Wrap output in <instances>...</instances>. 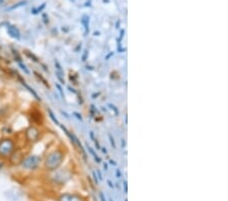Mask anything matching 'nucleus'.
<instances>
[{
  "mask_svg": "<svg viewBox=\"0 0 228 201\" xmlns=\"http://www.w3.org/2000/svg\"><path fill=\"white\" fill-rule=\"evenodd\" d=\"M63 152L60 150H55L50 152L47 155L46 161H45L46 168L48 170H56L57 168H59V166L63 162Z\"/></svg>",
  "mask_w": 228,
  "mask_h": 201,
  "instance_id": "f257e3e1",
  "label": "nucleus"
},
{
  "mask_svg": "<svg viewBox=\"0 0 228 201\" xmlns=\"http://www.w3.org/2000/svg\"><path fill=\"white\" fill-rule=\"evenodd\" d=\"M15 144L11 139L4 138L0 140V157H9L13 153Z\"/></svg>",
  "mask_w": 228,
  "mask_h": 201,
  "instance_id": "f03ea898",
  "label": "nucleus"
},
{
  "mask_svg": "<svg viewBox=\"0 0 228 201\" xmlns=\"http://www.w3.org/2000/svg\"><path fill=\"white\" fill-rule=\"evenodd\" d=\"M41 159L37 155H30V157H26L22 160L21 162V166L22 168L26 169V170H35L39 167Z\"/></svg>",
  "mask_w": 228,
  "mask_h": 201,
  "instance_id": "7ed1b4c3",
  "label": "nucleus"
},
{
  "mask_svg": "<svg viewBox=\"0 0 228 201\" xmlns=\"http://www.w3.org/2000/svg\"><path fill=\"white\" fill-rule=\"evenodd\" d=\"M6 30H7L8 35H9L11 38H13V39H15V40L21 39V33H19L18 29H17L16 26L8 24L7 28H6Z\"/></svg>",
  "mask_w": 228,
  "mask_h": 201,
  "instance_id": "20e7f679",
  "label": "nucleus"
},
{
  "mask_svg": "<svg viewBox=\"0 0 228 201\" xmlns=\"http://www.w3.org/2000/svg\"><path fill=\"white\" fill-rule=\"evenodd\" d=\"M26 136L28 139L31 141H36L39 138V130L35 127H31L30 129L26 131Z\"/></svg>",
  "mask_w": 228,
  "mask_h": 201,
  "instance_id": "39448f33",
  "label": "nucleus"
},
{
  "mask_svg": "<svg viewBox=\"0 0 228 201\" xmlns=\"http://www.w3.org/2000/svg\"><path fill=\"white\" fill-rule=\"evenodd\" d=\"M21 82H22V84H23V85H24V87H26V89H28V91H30V92H31V94H33V97H35V98H36V99H37V100H38V101H41V98H40V97H39V96H38V94H37V92H36L35 91H33V89H32V87H30V85H28V84H26V82H24V81H23V80H21Z\"/></svg>",
  "mask_w": 228,
  "mask_h": 201,
  "instance_id": "423d86ee",
  "label": "nucleus"
},
{
  "mask_svg": "<svg viewBox=\"0 0 228 201\" xmlns=\"http://www.w3.org/2000/svg\"><path fill=\"white\" fill-rule=\"evenodd\" d=\"M60 201H78V199L76 197L72 195H69V194H65V195L61 196Z\"/></svg>",
  "mask_w": 228,
  "mask_h": 201,
  "instance_id": "0eeeda50",
  "label": "nucleus"
},
{
  "mask_svg": "<svg viewBox=\"0 0 228 201\" xmlns=\"http://www.w3.org/2000/svg\"><path fill=\"white\" fill-rule=\"evenodd\" d=\"M24 54H26V55L28 56V58H31V59H33V62H39V59H38V57H37V56H35V55H33V53H31L30 51L26 50V51H24Z\"/></svg>",
  "mask_w": 228,
  "mask_h": 201,
  "instance_id": "6e6552de",
  "label": "nucleus"
},
{
  "mask_svg": "<svg viewBox=\"0 0 228 201\" xmlns=\"http://www.w3.org/2000/svg\"><path fill=\"white\" fill-rule=\"evenodd\" d=\"M48 113H49V116H50V118H51V119H52V120H53V122H54V123H56V124H57V125H60L59 121H58V120H57V118H56V117L54 116V114H53V112H52V111H51V110H48Z\"/></svg>",
  "mask_w": 228,
  "mask_h": 201,
  "instance_id": "1a4fd4ad",
  "label": "nucleus"
},
{
  "mask_svg": "<svg viewBox=\"0 0 228 201\" xmlns=\"http://www.w3.org/2000/svg\"><path fill=\"white\" fill-rule=\"evenodd\" d=\"M12 53H13V56H14V59H15V61H16L17 63L18 62H21V56H19V54H18V52H17L16 50H14L13 49L12 50Z\"/></svg>",
  "mask_w": 228,
  "mask_h": 201,
  "instance_id": "9d476101",
  "label": "nucleus"
},
{
  "mask_svg": "<svg viewBox=\"0 0 228 201\" xmlns=\"http://www.w3.org/2000/svg\"><path fill=\"white\" fill-rule=\"evenodd\" d=\"M33 73H35V74H36V75H37V77H38V78H39V79H40V80H41V81H42V82H43V83H44V84H45V85H46V87H49V85H48V82H47V81H46V79H45V78L43 77V76H42V75H41V74L37 73V72H33Z\"/></svg>",
  "mask_w": 228,
  "mask_h": 201,
  "instance_id": "9b49d317",
  "label": "nucleus"
},
{
  "mask_svg": "<svg viewBox=\"0 0 228 201\" xmlns=\"http://www.w3.org/2000/svg\"><path fill=\"white\" fill-rule=\"evenodd\" d=\"M18 66L21 67V68L24 72H26V74H30V70H28V69L26 68V65H24L22 62H18Z\"/></svg>",
  "mask_w": 228,
  "mask_h": 201,
  "instance_id": "f8f14e48",
  "label": "nucleus"
},
{
  "mask_svg": "<svg viewBox=\"0 0 228 201\" xmlns=\"http://www.w3.org/2000/svg\"><path fill=\"white\" fill-rule=\"evenodd\" d=\"M82 22H83L84 26H85V31H86V33H87V31H88V19H87L86 16L83 17V19H82Z\"/></svg>",
  "mask_w": 228,
  "mask_h": 201,
  "instance_id": "ddd939ff",
  "label": "nucleus"
},
{
  "mask_svg": "<svg viewBox=\"0 0 228 201\" xmlns=\"http://www.w3.org/2000/svg\"><path fill=\"white\" fill-rule=\"evenodd\" d=\"M45 6H46V4H43V5H42L41 6V7H39V8H38V9H33V13H38V12H41V11L42 10H43L44 9V8H45Z\"/></svg>",
  "mask_w": 228,
  "mask_h": 201,
  "instance_id": "4468645a",
  "label": "nucleus"
},
{
  "mask_svg": "<svg viewBox=\"0 0 228 201\" xmlns=\"http://www.w3.org/2000/svg\"><path fill=\"white\" fill-rule=\"evenodd\" d=\"M24 4H26V2H19V4H16V5H13V6H11V7L9 8V10H11V9H14V8L18 7V6L24 5Z\"/></svg>",
  "mask_w": 228,
  "mask_h": 201,
  "instance_id": "2eb2a0df",
  "label": "nucleus"
},
{
  "mask_svg": "<svg viewBox=\"0 0 228 201\" xmlns=\"http://www.w3.org/2000/svg\"><path fill=\"white\" fill-rule=\"evenodd\" d=\"M109 139H111V143H112V145L114 146V148H116V144H115V141H114V138L112 137V135H109Z\"/></svg>",
  "mask_w": 228,
  "mask_h": 201,
  "instance_id": "dca6fc26",
  "label": "nucleus"
},
{
  "mask_svg": "<svg viewBox=\"0 0 228 201\" xmlns=\"http://www.w3.org/2000/svg\"><path fill=\"white\" fill-rule=\"evenodd\" d=\"M85 53L83 54V57H82V61H85V58H86V55H87V51H84Z\"/></svg>",
  "mask_w": 228,
  "mask_h": 201,
  "instance_id": "f3484780",
  "label": "nucleus"
},
{
  "mask_svg": "<svg viewBox=\"0 0 228 201\" xmlns=\"http://www.w3.org/2000/svg\"><path fill=\"white\" fill-rule=\"evenodd\" d=\"M74 114L76 115V116H77V118L79 119V120H82V118H81V116H80V115H78L77 113H74Z\"/></svg>",
  "mask_w": 228,
  "mask_h": 201,
  "instance_id": "a211bd4d",
  "label": "nucleus"
},
{
  "mask_svg": "<svg viewBox=\"0 0 228 201\" xmlns=\"http://www.w3.org/2000/svg\"><path fill=\"white\" fill-rule=\"evenodd\" d=\"M93 178H94V180H95V183L97 184V176H95V173H93Z\"/></svg>",
  "mask_w": 228,
  "mask_h": 201,
  "instance_id": "6ab92c4d",
  "label": "nucleus"
},
{
  "mask_svg": "<svg viewBox=\"0 0 228 201\" xmlns=\"http://www.w3.org/2000/svg\"><path fill=\"white\" fill-rule=\"evenodd\" d=\"M100 198H102V201H106V200H104V194H102V193H100Z\"/></svg>",
  "mask_w": 228,
  "mask_h": 201,
  "instance_id": "aec40b11",
  "label": "nucleus"
},
{
  "mask_svg": "<svg viewBox=\"0 0 228 201\" xmlns=\"http://www.w3.org/2000/svg\"><path fill=\"white\" fill-rule=\"evenodd\" d=\"M124 187H125V192H127V182H124Z\"/></svg>",
  "mask_w": 228,
  "mask_h": 201,
  "instance_id": "412c9836",
  "label": "nucleus"
},
{
  "mask_svg": "<svg viewBox=\"0 0 228 201\" xmlns=\"http://www.w3.org/2000/svg\"><path fill=\"white\" fill-rule=\"evenodd\" d=\"M108 183H109V187H112V188H113V185H112V183H111V181H108Z\"/></svg>",
  "mask_w": 228,
  "mask_h": 201,
  "instance_id": "4be33fe9",
  "label": "nucleus"
},
{
  "mask_svg": "<svg viewBox=\"0 0 228 201\" xmlns=\"http://www.w3.org/2000/svg\"><path fill=\"white\" fill-rule=\"evenodd\" d=\"M111 164H113V165H114V166H116V165H117V164H116V162H114V161H111Z\"/></svg>",
  "mask_w": 228,
  "mask_h": 201,
  "instance_id": "5701e85b",
  "label": "nucleus"
},
{
  "mask_svg": "<svg viewBox=\"0 0 228 201\" xmlns=\"http://www.w3.org/2000/svg\"><path fill=\"white\" fill-rule=\"evenodd\" d=\"M117 173H118V177H120V176H121L120 175V171H117Z\"/></svg>",
  "mask_w": 228,
  "mask_h": 201,
  "instance_id": "b1692460",
  "label": "nucleus"
},
{
  "mask_svg": "<svg viewBox=\"0 0 228 201\" xmlns=\"http://www.w3.org/2000/svg\"><path fill=\"white\" fill-rule=\"evenodd\" d=\"M1 167H2V164H1V162H0V168H1Z\"/></svg>",
  "mask_w": 228,
  "mask_h": 201,
  "instance_id": "393cba45",
  "label": "nucleus"
},
{
  "mask_svg": "<svg viewBox=\"0 0 228 201\" xmlns=\"http://www.w3.org/2000/svg\"><path fill=\"white\" fill-rule=\"evenodd\" d=\"M2 1H3V0H0V2H2Z\"/></svg>",
  "mask_w": 228,
  "mask_h": 201,
  "instance_id": "a878e982",
  "label": "nucleus"
}]
</instances>
